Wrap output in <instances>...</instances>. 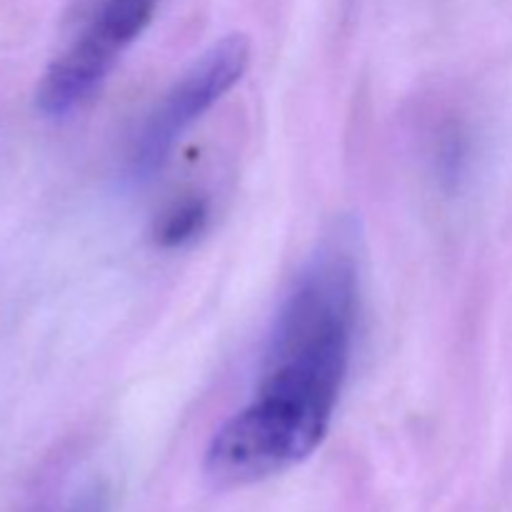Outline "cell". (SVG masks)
<instances>
[{"mask_svg":"<svg viewBox=\"0 0 512 512\" xmlns=\"http://www.w3.org/2000/svg\"><path fill=\"white\" fill-rule=\"evenodd\" d=\"M158 5L160 0H98L73 43L45 68L35 93L40 113L60 118L83 105L148 30Z\"/></svg>","mask_w":512,"mask_h":512,"instance_id":"obj_2","label":"cell"},{"mask_svg":"<svg viewBox=\"0 0 512 512\" xmlns=\"http://www.w3.org/2000/svg\"><path fill=\"white\" fill-rule=\"evenodd\" d=\"M68 512H110V498L105 493V488H90L70 505Z\"/></svg>","mask_w":512,"mask_h":512,"instance_id":"obj_5","label":"cell"},{"mask_svg":"<svg viewBox=\"0 0 512 512\" xmlns=\"http://www.w3.org/2000/svg\"><path fill=\"white\" fill-rule=\"evenodd\" d=\"M248 65L250 43L243 35H228L205 50L155 105L135 135L128 155L133 178L145 180L158 173L180 138L243 80Z\"/></svg>","mask_w":512,"mask_h":512,"instance_id":"obj_3","label":"cell"},{"mask_svg":"<svg viewBox=\"0 0 512 512\" xmlns=\"http://www.w3.org/2000/svg\"><path fill=\"white\" fill-rule=\"evenodd\" d=\"M358 295V263L343 240L300 270L270 328L253 398L205 450L215 488L263 483L320 448L350 373Z\"/></svg>","mask_w":512,"mask_h":512,"instance_id":"obj_1","label":"cell"},{"mask_svg":"<svg viewBox=\"0 0 512 512\" xmlns=\"http://www.w3.org/2000/svg\"><path fill=\"white\" fill-rule=\"evenodd\" d=\"M210 218V203L205 195L190 193L183 198L173 200L168 208L160 213L158 223H155V243L160 248H185V245L193 243L195 238H200L205 228H208Z\"/></svg>","mask_w":512,"mask_h":512,"instance_id":"obj_4","label":"cell"}]
</instances>
